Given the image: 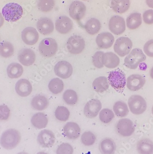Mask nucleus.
<instances>
[{
  "label": "nucleus",
  "instance_id": "obj_1",
  "mask_svg": "<svg viewBox=\"0 0 153 154\" xmlns=\"http://www.w3.org/2000/svg\"><path fill=\"white\" fill-rule=\"evenodd\" d=\"M20 140V134L18 131L14 129H9L2 135L0 144L5 149H13L19 144Z\"/></svg>",
  "mask_w": 153,
  "mask_h": 154
},
{
  "label": "nucleus",
  "instance_id": "obj_2",
  "mask_svg": "<svg viewBox=\"0 0 153 154\" xmlns=\"http://www.w3.org/2000/svg\"><path fill=\"white\" fill-rule=\"evenodd\" d=\"M2 13L7 21L16 22L22 17L23 9L22 7L17 3H8L2 8Z\"/></svg>",
  "mask_w": 153,
  "mask_h": 154
},
{
  "label": "nucleus",
  "instance_id": "obj_3",
  "mask_svg": "<svg viewBox=\"0 0 153 154\" xmlns=\"http://www.w3.org/2000/svg\"><path fill=\"white\" fill-rule=\"evenodd\" d=\"M146 59V57L142 50L140 48H134L124 59V65L129 69H136Z\"/></svg>",
  "mask_w": 153,
  "mask_h": 154
},
{
  "label": "nucleus",
  "instance_id": "obj_4",
  "mask_svg": "<svg viewBox=\"0 0 153 154\" xmlns=\"http://www.w3.org/2000/svg\"><path fill=\"white\" fill-rule=\"evenodd\" d=\"M108 79L110 85L118 91H123L127 85L126 75L120 69L110 72Z\"/></svg>",
  "mask_w": 153,
  "mask_h": 154
},
{
  "label": "nucleus",
  "instance_id": "obj_5",
  "mask_svg": "<svg viewBox=\"0 0 153 154\" xmlns=\"http://www.w3.org/2000/svg\"><path fill=\"white\" fill-rule=\"evenodd\" d=\"M40 53L45 57H53L58 50V44L54 39L46 38L41 42L38 46Z\"/></svg>",
  "mask_w": 153,
  "mask_h": 154
},
{
  "label": "nucleus",
  "instance_id": "obj_6",
  "mask_svg": "<svg viewBox=\"0 0 153 154\" xmlns=\"http://www.w3.org/2000/svg\"><path fill=\"white\" fill-rule=\"evenodd\" d=\"M128 103L130 112L136 115L143 114L147 107L145 99L139 95L131 96L129 98Z\"/></svg>",
  "mask_w": 153,
  "mask_h": 154
},
{
  "label": "nucleus",
  "instance_id": "obj_7",
  "mask_svg": "<svg viewBox=\"0 0 153 154\" xmlns=\"http://www.w3.org/2000/svg\"><path fill=\"white\" fill-rule=\"evenodd\" d=\"M85 46L84 39L78 35L71 36L68 38L66 43L67 50L72 54H79L84 51Z\"/></svg>",
  "mask_w": 153,
  "mask_h": 154
},
{
  "label": "nucleus",
  "instance_id": "obj_8",
  "mask_svg": "<svg viewBox=\"0 0 153 154\" xmlns=\"http://www.w3.org/2000/svg\"><path fill=\"white\" fill-rule=\"evenodd\" d=\"M133 47V43L127 37H121L116 40L114 45V51L118 55L124 57L128 55Z\"/></svg>",
  "mask_w": 153,
  "mask_h": 154
},
{
  "label": "nucleus",
  "instance_id": "obj_9",
  "mask_svg": "<svg viewBox=\"0 0 153 154\" xmlns=\"http://www.w3.org/2000/svg\"><path fill=\"white\" fill-rule=\"evenodd\" d=\"M116 129L118 134L124 137L130 136L135 131L133 123L128 119H121L117 123Z\"/></svg>",
  "mask_w": 153,
  "mask_h": 154
},
{
  "label": "nucleus",
  "instance_id": "obj_10",
  "mask_svg": "<svg viewBox=\"0 0 153 154\" xmlns=\"http://www.w3.org/2000/svg\"><path fill=\"white\" fill-rule=\"evenodd\" d=\"M54 72L55 75L60 78L67 79L72 75L73 67L68 61L61 60L54 66Z\"/></svg>",
  "mask_w": 153,
  "mask_h": 154
},
{
  "label": "nucleus",
  "instance_id": "obj_11",
  "mask_svg": "<svg viewBox=\"0 0 153 154\" xmlns=\"http://www.w3.org/2000/svg\"><path fill=\"white\" fill-rule=\"evenodd\" d=\"M86 8L83 2L78 1L73 2L69 6V15L75 20H82L86 13Z\"/></svg>",
  "mask_w": 153,
  "mask_h": 154
},
{
  "label": "nucleus",
  "instance_id": "obj_12",
  "mask_svg": "<svg viewBox=\"0 0 153 154\" xmlns=\"http://www.w3.org/2000/svg\"><path fill=\"white\" fill-rule=\"evenodd\" d=\"M109 29L111 32L116 35H120L126 31V22L123 17L114 15L109 22Z\"/></svg>",
  "mask_w": 153,
  "mask_h": 154
},
{
  "label": "nucleus",
  "instance_id": "obj_13",
  "mask_svg": "<svg viewBox=\"0 0 153 154\" xmlns=\"http://www.w3.org/2000/svg\"><path fill=\"white\" fill-rule=\"evenodd\" d=\"M102 108L100 100L92 99L88 101L84 109V113L86 117L92 119L96 117L99 114Z\"/></svg>",
  "mask_w": 153,
  "mask_h": 154
},
{
  "label": "nucleus",
  "instance_id": "obj_14",
  "mask_svg": "<svg viewBox=\"0 0 153 154\" xmlns=\"http://www.w3.org/2000/svg\"><path fill=\"white\" fill-rule=\"evenodd\" d=\"M38 143L43 148H50L55 141L54 134L51 131L44 129L39 133L37 138Z\"/></svg>",
  "mask_w": 153,
  "mask_h": 154
},
{
  "label": "nucleus",
  "instance_id": "obj_15",
  "mask_svg": "<svg viewBox=\"0 0 153 154\" xmlns=\"http://www.w3.org/2000/svg\"><path fill=\"white\" fill-rule=\"evenodd\" d=\"M39 34L35 28L27 27L24 29L21 33V38L23 42L28 45H33L38 41Z\"/></svg>",
  "mask_w": 153,
  "mask_h": 154
},
{
  "label": "nucleus",
  "instance_id": "obj_16",
  "mask_svg": "<svg viewBox=\"0 0 153 154\" xmlns=\"http://www.w3.org/2000/svg\"><path fill=\"white\" fill-rule=\"evenodd\" d=\"M36 54L30 48H23L18 54V60L21 64L26 66L32 65L36 60Z\"/></svg>",
  "mask_w": 153,
  "mask_h": 154
},
{
  "label": "nucleus",
  "instance_id": "obj_17",
  "mask_svg": "<svg viewBox=\"0 0 153 154\" xmlns=\"http://www.w3.org/2000/svg\"><path fill=\"white\" fill-rule=\"evenodd\" d=\"M55 29L60 33L66 34L72 30L73 23L69 17L66 16H60L55 21Z\"/></svg>",
  "mask_w": 153,
  "mask_h": 154
},
{
  "label": "nucleus",
  "instance_id": "obj_18",
  "mask_svg": "<svg viewBox=\"0 0 153 154\" xmlns=\"http://www.w3.org/2000/svg\"><path fill=\"white\" fill-rule=\"evenodd\" d=\"M146 80L143 76L139 74H133L128 77L127 86L129 90L135 91L142 88Z\"/></svg>",
  "mask_w": 153,
  "mask_h": 154
},
{
  "label": "nucleus",
  "instance_id": "obj_19",
  "mask_svg": "<svg viewBox=\"0 0 153 154\" xmlns=\"http://www.w3.org/2000/svg\"><path fill=\"white\" fill-rule=\"evenodd\" d=\"M63 132L64 135L68 139L75 140L80 136L81 129L77 123L74 122H69L64 126Z\"/></svg>",
  "mask_w": 153,
  "mask_h": 154
},
{
  "label": "nucleus",
  "instance_id": "obj_20",
  "mask_svg": "<svg viewBox=\"0 0 153 154\" xmlns=\"http://www.w3.org/2000/svg\"><path fill=\"white\" fill-rule=\"evenodd\" d=\"M96 41L98 47L103 49H108L113 45L115 38L111 33L104 32L99 34L97 36Z\"/></svg>",
  "mask_w": 153,
  "mask_h": 154
},
{
  "label": "nucleus",
  "instance_id": "obj_21",
  "mask_svg": "<svg viewBox=\"0 0 153 154\" xmlns=\"http://www.w3.org/2000/svg\"><path fill=\"white\" fill-rule=\"evenodd\" d=\"M16 93L21 97L29 96L32 91V86L31 82L26 79H21L18 80L15 85Z\"/></svg>",
  "mask_w": 153,
  "mask_h": 154
},
{
  "label": "nucleus",
  "instance_id": "obj_22",
  "mask_svg": "<svg viewBox=\"0 0 153 154\" xmlns=\"http://www.w3.org/2000/svg\"><path fill=\"white\" fill-rule=\"evenodd\" d=\"M37 27L39 32L44 35L50 34L54 30V25L53 21L47 17L41 18L39 20Z\"/></svg>",
  "mask_w": 153,
  "mask_h": 154
},
{
  "label": "nucleus",
  "instance_id": "obj_23",
  "mask_svg": "<svg viewBox=\"0 0 153 154\" xmlns=\"http://www.w3.org/2000/svg\"><path fill=\"white\" fill-rule=\"evenodd\" d=\"M48 105L49 101L48 99L44 95L35 96L31 101V106L36 110H44L48 107Z\"/></svg>",
  "mask_w": 153,
  "mask_h": 154
},
{
  "label": "nucleus",
  "instance_id": "obj_24",
  "mask_svg": "<svg viewBox=\"0 0 153 154\" xmlns=\"http://www.w3.org/2000/svg\"><path fill=\"white\" fill-rule=\"evenodd\" d=\"M99 147L102 154H114L116 149V145L113 139L106 138L101 141Z\"/></svg>",
  "mask_w": 153,
  "mask_h": 154
},
{
  "label": "nucleus",
  "instance_id": "obj_25",
  "mask_svg": "<svg viewBox=\"0 0 153 154\" xmlns=\"http://www.w3.org/2000/svg\"><path fill=\"white\" fill-rule=\"evenodd\" d=\"M48 118L43 113H37L34 114L31 118V123L35 128L41 129L45 128L48 124Z\"/></svg>",
  "mask_w": 153,
  "mask_h": 154
},
{
  "label": "nucleus",
  "instance_id": "obj_26",
  "mask_svg": "<svg viewBox=\"0 0 153 154\" xmlns=\"http://www.w3.org/2000/svg\"><path fill=\"white\" fill-rule=\"evenodd\" d=\"M120 60L115 54L113 52L104 53L103 55V63L108 68H115L120 64Z\"/></svg>",
  "mask_w": 153,
  "mask_h": 154
},
{
  "label": "nucleus",
  "instance_id": "obj_27",
  "mask_svg": "<svg viewBox=\"0 0 153 154\" xmlns=\"http://www.w3.org/2000/svg\"><path fill=\"white\" fill-rule=\"evenodd\" d=\"M24 72V68L20 64L14 62L8 66L7 69L8 76L9 78L16 79L22 76Z\"/></svg>",
  "mask_w": 153,
  "mask_h": 154
},
{
  "label": "nucleus",
  "instance_id": "obj_28",
  "mask_svg": "<svg viewBox=\"0 0 153 154\" xmlns=\"http://www.w3.org/2000/svg\"><path fill=\"white\" fill-rule=\"evenodd\" d=\"M137 150L139 154H153V142L148 138H143L138 141Z\"/></svg>",
  "mask_w": 153,
  "mask_h": 154
},
{
  "label": "nucleus",
  "instance_id": "obj_29",
  "mask_svg": "<svg viewBox=\"0 0 153 154\" xmlns=\"http://www.w3.org/2000/svg\"><path fill=\"white\" fill-rule=\"evenodd\" d=\"M109 84L108 79L104 76L97 78L93 81L92 86L96 92L103 93L105 92L109 88Z\"/></svg>",
  "mask_w": 153,
  "mask_h": 154
},
{
  "label": "nucleus",
  "instance_id": "obj_30",
  "mask_svg": "<svg viewBox=\"0 0 153 154\" xmlns=\"http://www.w3.org/2000/svg\"><path fill=\"white\" fill-rule=\"evenodd\" d=\"M130 5V0H112V9L118 14H123L127 12Z\"/></svg>",
  "mask_w": 153,
  "mask_h": 154
},
{
  "label": "nucleus",
  "instance_id": "obj_31",
  "mask_svg": "<svg viewBox=\"0 0 153 154\" xmlns=\"http://www.w3.org/2000/svg\"><path fill=\"white\" fill-rule=\"evenodd\" d=\"M142 23L141 14L140 13H134L130 14L127 19V26L130 30L138 28Z\"/></svg>",
  "mask_w": 153,
  "mask_h": 154
},
{
  "label": "nucleus",
  "instance_id": "obj_32",
  "mask_svg": "<svg viewBox=\"0 0 153 154\" xmlns=\"http://www.w3.org/2000/svg\"><path fill=\"white\" fill-rule=\"evenodd\" d=\"M101 28L100 21L94 18L88 20L84 25V28L86 32L91 35H94L99 32Z\"/></svg>",
  "mask_w": 153,
  "mask_h": 154
},
{
  "label": "nucleus",
  "instance_id": "obj_33",
  "mask_svg": "<svg viewBox=\"0 0 153 154\" xmlns=\"http://www.w3.org/2000/svg\"><path fill=\"white\" fill-rule=\"evenodd\" d=\"M48 88L51 93L57 95L61 93L63 91L64 84L60 79L55 78L50 81L48 84Z\"/></svg>",
  "mask_w": 153,
  "mask_h": 154
},
{
  "label": "nucleus",
  "instance_id": "obj_34",
  "mask_svg": "<svg viewBox=\"0 0 153 154\" xmlns=\"http://www.w3.org/2000/svg\"><path fill=\"white\" fill-rule=\"evenodd\" d=\"M14 53L13 45L9 42L4 41L0 43V56L4 58H8Z\"/></svg>",
  "mask_w": 153,
  "mask_h": 154
},
{
  "label": "nucleus",
  "instance_id": "obj_35",
  "mask_svg": "<svg viewBox=\"0 0 153 154\" xmlns=\"http://www.w3.org/2000/svg\"><path fill=\"white\" fill-rule=\"evenodd\" d=\"M113 110L116 116L120 118L126 117L129 113L127 105L123 101L116 102L113 107Z\"/></svg>",
  "mask_w": 153,
  "mask_h": 154
},
{
  "label": "nucleus",
  "instance_id": "obj_36",
  "mask_svg": "<svg viewBox=\"0 0 153 154\" xmlns=\"http://www.w3.org/2000/svg\"><path fill=\"white\" fill-rule=\"evenodd\" d=\"M70 113L68 109L64 106H58L55 109L54 116L57 120L60 122L67 121L70 117Z\"/></svg>",
  "mask_w": 153,
  "mask_h": 154
},
{
  "label": "nucleus",
  "instance_id": "obj_37",
  "mask_svg": "<svg viewBox=\"0 0 153 154\" xmlns=\"http://www.w3.org/2000/svg\"><path fill=\"white\" fill-rule=\"evenodd\" d=\"M63 99L67 105H73L77 103L78 97L75 91L69 89L64 92Z\"/></svg>",
  "mask_w": 153,
  "mask_h": 154
},
{
  "label": "nucleus",
  "instance_id": "obj_38",
  "mask_svg": "<svg viewBox=\"0 0 153 154\" xmlns=\"http://www.w3.org/2000/svg\"><path fill=\"white\" fill-rule=\"evenodd\" d=\"M115 118L113 111L109 109H104L100 111L99 119L102 122L108 124L110 122Z\"/></svg>",
  "mask_w": 153,
  "mask_h": 154
},
{
  "label": "nucleus",
  "instance_id": "obj_39",
  "mask_svg": "<svg viewBox=\"0 0 153 154\" xmlns=\"http://www.w3.org/2000/svg\"><path fill=\"white\" fill-rule=\"evenodd\" d=\"M81 140L82 143L85 146H91L96 142V137L91 131H85L81 136Z\"/></svg>",
  "mask_w": 153,
  "mask_h": 154
},
{
  "label": "nucleus",
  "instance_id": "obj_40",
  "mask_svg": "<svg viewBox=\"0 0 153 154\" xmlns=\"http://www.w3.org/2000/svg\"><path fill=\"white\" fill-rule=\"evenodd\" d=\"M54 4V0H40L38 7L41 12H48L53 9Z\"/></svg>",
  "mask_w": 153,
  "mask_h": 154
},
{
  "label": "nucleus",
  "instance_id": "obj_41",
  "mask_svg": "<svg viewBox=\"0 0 153 154\" xmlns=\"http://www.w3.org/2000/svg\"><path fill=\"white\" fill-rule=\"evenodd\" d=\"M104 53L102 51H97L95 53L92 58L93 65L97 68H102L104 66L103 63V55Z\"/></svg>",
  "mask_w": 153,
  "mask_h": 154
},
{
  "label": "nucleus",
  "instance_id": "obj_42",
  "mask_svg": "<svg viewBox=\"0 0 153 154\" xmlns=\"http://www.w3.org/2000/svg\"><path fill=\"white\" fill-rule=\"evenodd\" d=\"M72 146L69 143H63L58 146L57 149V154H73Z\"/></svg>",
  "mask_w": 153,
  "mask_h": 154
},
{
  "label": "nucleus",
  "instance_id": "obj_43",
  "mask_svg": "<svg viewBox=\"0 0 153 154\" xmlns=\"http://www.w3.org/2000/svg\"><path fill=\"white\" fill-rule=\"evenodd\" d=\"M10 116V110L7 105H0V122L8 120Z\"/></svg>",
  "mask_w": 153,
  "mask_h": 154
},
{
  "label": "nucleus",
  "instance_id": "obj_44",
  "mask_svg": "<svg viewBox=\"0 0 153 154\" xmlns=\"http://www.w3.org/2000/svg\"><path fill=\"white\" fill-rule=\"evenodd\" d=\"M143 20L144 23L147 25L153 24V10H146L143 14Z\"/></svg>",
  "mask_w": 153,
  "mask_h": 154
},
{
  "label": "nucleus",
  "instance_id": "obj_45",
  "mask_svg": "<svg viewBox=\"0 0 153 154\" xmlns=\"http://www.w3.org/2000/svg\"><path fill=\"white\" fill-rule=\"evenodd\" d=\"M143 51L148 57H153V39L150 40L145 43Z\"/></svg>",
  "mask_w": 153,
  "mask_h": 154
},
{
  "label": "nucleus",
  "instance_id": "obj_46",
  "mask_svg": "<svg viewBox=\"0 0 153 154\" xmlns=\"http://www.w3.org/2000/svg\"><path fill=\"white\" fill-rule=\"evenodd\" d=\"M146 2L149 8H153V0H146Z\"/></svg>",
  "mask_w": 153,
  "mask_h": 154
},
{
  "label": "nucleus",
  "instance_id": "obj_47",
  "mask_svg": "<svg viewBox=\"0 0 153 154\" xmlns=\"http://www.w3.org/2000/svg\"><path fill=\"white\" fill-rule=\"evenodd\" d=\"M4 23V19L2 14L1 13H0V28L2 27L3 26Z\"/></svg>",
  "mask_w": 153,
  "mask_h": 154
},
{
  "label": "nucleus",
  "instance_id": "obj_48",
  "mask_svg": "<svg viewBox=\"0 0 153 154\" xmlns=\"http://www.w3.org/2000/svg\"><path fill=\"white\" fill-rule=\"evenodd\" d=\"M150 75L151 78L153 79V67L151 68V70H150Z\"/></svg>",
  "mask_w": 153,
  "mask_h": 154
},
{
  "label": "nucleus",
  "instance_id": "obj_49",
  "mask_svg": "<svg viewBox=\"0 0 153 154\" xmlns=\"http://www.w3.org/2000/svg\"><path fill=\"white\" fill-rule=\"evenodd\" d=\"M37 154H48L47 153H46V152H43V151H41V152H39L38 153H37Z\"/></svg>",
  "mask_w": 153,
  "mask_h": 154
},
{
  "label": "nucleus",
  "instance_id": "obj_50",
  "mask_svg": "<svg viewBox=\"0 0 153 154\" xmlns=\"http://www.w3.org/2000/svg\"><path fill=\"white\" fill-rule=\"evenodd\" d=\"M17 154H28V153H26V152H20V153H18Z\"/></svg>",
  "mask_w": 153,
  "mask_h": 154
},
{
  "label": "nucleus",
  "instance_id": "obj_51",
  "mask_svg": "<svg viewBox=\"0 0 153 154\" xmlns=\"http://www.w3.org/2000/svg\"><path fill=\"white\" fill-rule=\"evenodd\" d=\"M152 114H153V107H152Z\"/></svg>",
  "mask_w": 153,
  "mask_h": 154
},
{
  "label": "nucleus",
  "instance_id": "obj_52",
  "mask_svg": "<svg viewBox=\"0 0 153 154\" xmlns=\"http://www.w3.org/2000/svg\"><path fill=\"white\" fill-rule=\"evenodd\" d=\"M0 40H1V37H0Z\"/></svg>",
  "mask_w": 153,
  "mask_h": 154
},
{
  "label": "nucleus",
  "instance_id": "obj_53",
  "mask_svg": "<svg viewBox=\"0 0 153 154\" xmlns=\"http://www.w3.org/2000/svg\"><path fill=\"white\" fill-rule=\"evenodd\" d=\"M83 1H86V0H83Z\"/></svg>",
  "mask_w": 153,
  "mask_h": 154
}]
</instances>
